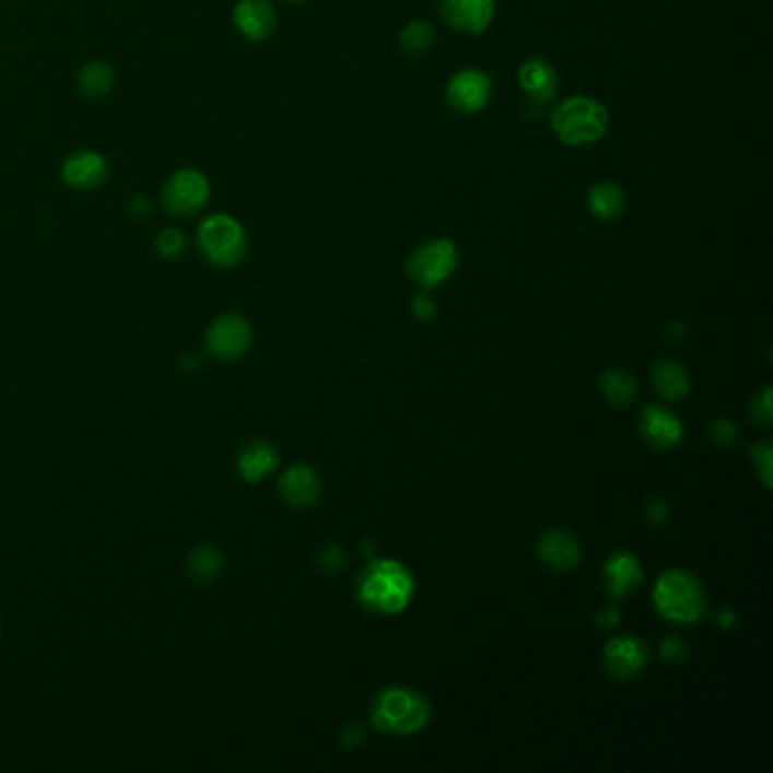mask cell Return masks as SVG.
I'll use <instances>...</instances> for the list:
<instances>
[{
	"label": "cell",
	"mask_w": 773,
	"mask_h": 773,
	"mask_svg": "<svg viewBox=\"0 0 773 773\" xmlns=\"http://www.w3.org/2000/svg\"><path fill=\"white\" fill-rule=\"evenodd\" d=\"M415 595V578L407 565L390 559H375L356 578V597L363 608L379 614H397Z\"/></svg>",
	"instance_id": "1"
},
{
	"label": "cell",
	"mask_w": 773,
	"mask_h": 773,
	"mask_svg": "<svg viewBox=\"0 0 773 773\" xmlns=\"http://www.w3.org/2000/svg\"><path fill=\"white\" fill-rule=\"evenodd\" d=\"M610 114L604 103L590 96H572L549 112V126L563 145L585 148L599 143L608 132Z\"/></svg>",
	"instance_id": "2"
},
{
	"label": "cell",
	"mask_w": 773,
	"mask_h": 773,
	"mask_svg": "<svg viewBox=\"0 0 773 773\" xmlns=\"http://www.w3.org/2000/svg\"><path fill=\"white\" fill-rule=\"evenodd\" d=\"M431 719V703L411 688L393 686L382 690L373 701V722L382 733L413 735Z\"/></svg>",
	"instance_id": "3"
},
{
	"label": "cell",
	"mask_w": 773,
	"mask_h": 773,
	"mask_svg": "<svg viewBox=\"0 0 773 773\" xmlns=\"http://www.w3.org/2000/svg\"><path fill=\"white\" fill-rule=\"evenodd\" d=\"M656 610L669 622L692 624L701 620L707 599L703 583L688 570H667L654 587Z\"/></svg>",
	"instance_id": "4"
},
{
	"label": "cell",
	"mask_w": 773,
	"mask_h": 773,
	"mask_svg": "<svg viewBox=\"0 0 773 773\" xmlns=\"http://www.w3.org/2000/svg\"><path fill=\"white\" fill-rule=\"evenodd\" d=\"M198 250L215 268H236L250 250L245 227L230 213H213L198 227Z\"/></svg>",
	"instance_id": "5"
},
{
	"label": "cell",
	"mask_w": 773,
	"mask_h": 773,
	"mask_svg": "<svg viewBox=\"0 0 773 773\" xmlns=\"http://www.w3.org/2000/svg\"><path fill=\"white\" fill-rule=\"evenodd\" d=\"M458 266V250L449 238H434L418 245L407 259V272L411 282L429 291L441 286L454 274Z\"/></svg>",
	"instance_id": "6"
},
{
	"label": "cell",
	"mask_w": 773,
	"mask_h": 773,
	"mask_svg": "<svg viewBox=\"0 0 773 773\" xmlns=\"http://www.w3.org/2000/svg\"><path fill=\"white\" fill-rule=\"evenodd\" d=\"M211 198L209 177L198 168L175 171L162 189V207L173 219H191L198 215Z\"/></svg>",
	"instance_id": "7"
},
{
	"label": "cell",
	"mask_w": 773,
	"mask_h": 773,
	"mask_svg": "<svg viewBox=\"0 0 773 773\" xmlns=\"http://www.w3.org/2000/svg\"><path fill=\"white\" fill-rule=\"evenodd\" d=\"M204 345L215 361H238L253 345V327L241 314H223L209 325Z\"/></svg>",
	"instance_id": "8"
},
{
	"label": "cell",
	"mask_w": 773,
	"mask_h": 773,
	"mask_svg": "<svg viewBox=\"0 0 773 773\" xmlns=\"http://www.w3.org/2000/svg\"><path fill=\"white\" fill-rule=\"evenodd\" d=\"M490 98L492 80L479 69L456 71L445 86V101L458 114H477L490 103Z\"/></svg>",
	"instance_id": "9"
},
{
	"label": "cell",
	"mask_w": 773,
	"mask_h": 773,
	"mask_svg": "<svg viewBox=\"0 0 773 773\" xmlns=\"http://www.w3.org/2000/svg\"><path fill=\"white\" fill-rule=\"evenodd\" d=\"M109 162L96 150H75L61 164V181L73 191H98L109 179Z\"/></svg>",
	"instance_id": "10"
},
{
	"label": "cell",
	"mask_w": 773,
	"mask_h": 773,
	"mask_svg": "<svg viewBox=\"0 0 773 773\" xmlns=\"http://www.w3.org/2000/svg\"><path fill=\"white\" fill-rule=\"evenodd\" d=\"M441 19L460 35H481L494 19V0H438Z\"/></svg>",
	"instance_id": "11"
},
{
	"label": "cell",
	"mask_w": 773,
	"mask_h": 773,
	"mask_svg": "<svg viewBox=\"0 0 773 773\" xmlns=\"http://www.w3.org/2000/svg\"><path fill=\"white\" fill-rule=\"evenodd\" d=\"M648 660L646 644L635 635H617L604 648L606 671L617 680L635 678Z\"/></svg>",
	"instance_id": "12"
},
{
	"label": "cell",
	"mask_w": 773,
	"mask_h": 773,
	"mask_svg": "<svg viewBox=\"0 0 773 773\" xmlns=\"http://www.w3.org/2000/svg\"><path fill=\"white\" fill-rule=\"evenodd\" d=\"M232 19L247 42H266L277 27V10L270 0H238Z\"/></svg>",
	"instance_id": "13"
},
{
	"label": "cell",
	"mask_w": 773,
	"mask_h": 773,
	"mask_svg": "<svg viewBox=\"0 0 773 773\" xmlns=\"http://www.w3.org/2000/svg\"><path fill=\"white\" fill-rule=\"evenodd\" d=\"M642 438L656 449H671L683 441V422L663 407H646L640 418Z\"/></svg>",
	"instance_id": "14"
},
{
	"label": "cell",
	"mask_w": 773,
	"mask_h": 773,
	"mask_svg": "<svg viewBox=\"0 0 773 773\" xmlns=\"http://www.w3.org/2000/svg\"><path fill=\"white\" fill-rule=\"evenodd\" d=\"M517 82L522 86L524 94H527L536 103H549L559 96V73H555L553 65L542 57H531L524 61L517 71Z\"/></svg>",
	"instance_id": "15"
},
{
	"label": "cell",
	"mask_w": 773,
	"mask_h": 773,
	"mask_svg": "<svg viewBox=\"0 0 773 773\" xmlns=\"http://www.w3.org/2000/svg\"><path fill=\"white\" fill-rule=\"evenodd\" d=\"M642 565L629 551H617L604 565V585L610 597L622 599L637 590L642 583Z\"/></svg>",
	"instance_id": "16"
},
{
	"label": "cell",
	"mask_w": 773,
	"mask_h": 773,
	"mask_svg": "<svg viewBox=\"0 0 773 773\" xmlns=\"http://www.w3.org/2000/svg\"><path fill=\"white\" fill-rule=\"evenodd\" d=\"M538 555L547 567L567 572L581 563V544L570 531L551 529L540 538Z\"/></svg>",
	"instance_id": "17"
},
{
	"label": "cell",
	"mask_w": 773,
	"mask_h": 773,
	"mask_svg": "<svg viewBox=\"0 0 773 773\" xmlns=\"http://www.w3.org/2000/svg\"><path fill=\"white\" fill-rule=\"evenodd\" d=\"M280 492L286 504L295 506V508H306L312 506L318 494H320V477L314 468L302 466H291L282 479H280Z\"/></svg>",
	"instance_id": "18"
},
{
	"label": "cell",
	"mask_w": 773,
	"mask_h": 773,
	"mask_svg": "<svg viewBox=\"0 0 773 773\" xmlns=\"http://www.w3.org/2000/svg\"><path fill=\"white\" fill-rule=\"evenodd\" d=\"M236 466L243 481L261 483L266 477H270L277 470V466H280V454H277V449L270 443L257 441L241 452Z\"/></svg>",
	"instance_id": "19"
},
{
	"label": "cell",
	"mask_w": 773,
	"mask_h": 773,
	"mask_svg": "<svg viewBox=\"0 0 773 773\" xmlns=\"http://www.w3.org/2000/svg\"><path fill=\"white\" fill-rule=\"evenodd\" d=\"M585 207L590 211L597 221H617L626 209V194L614 181H597L587 189Z\"/></svg>",
	"instance_id": "20"
},
{
	"label": "cell",
	"mask_w": 773,
	"mask_h": 773,
	"mask_svg": "<svg viewBox=\"0 0 773 773\" xmlns=\"http://www.w3.org/2000/svg\"><path fill=\"white\" fill-rule=\"evenodd\" d=\"M114 84H116V73L103 59L86 61V65L78 73V89H80V94L89 101H98V98L109 96Z\"/></svg>",
	"instance_id": "21"
},
{
	"label": "cell",
	"mask_w": 773,
	"mask_h": 773,
	"mask_svg": "<svg viewBox=\"0 0 773 773\" xmlns=\"http://www.w3.org/2000/svg\"><path fill=\"white\" fill-rule=\"evenodd\" d=\"M652 382L660 397L676 401L683 399L690 393V375L683 365L674 361H658L652 370Z\"/></svg>",
	"instance_id": "22"
},
{
	"label": "cell",
	"mask_w": 773,
	"mask_h": 773,
	"mask_svg": "<svg viewBox=\"0 0 773 773\" xmlns=\"http://www.w3.org/2000/svg\"><path fill=\"white\" fill-rule=\"evenodd\" d=\"M223 551L213 544H198L189 553V576L196 583H209L223 572Z\"/></svg>",
	"instance_id": "23"
},
{
	"label": "cell",
	"mask_w": 773,
	"mask_h": 773,
	"mask_svg": "<svg viewBox=\"0 0 773 773\" xmlns=\"http://www.w3.org/2000/svg\"><path fill=\"white\" fill-rule=\"evenodd\" d=\"M601 390L614 407H626L637 395V382L626 370H606L601 377Z\"/></svg>",
	"instance_id": "24"
},
{
	"label": "cell",
	"mask_w": 773,
	"mask_h": 773,
	"mask_svg": "<svg viewBox=\"0 0 773 773\" xmlns=\"http://www.w3.org/2000/svg\"><path fill=\"white\" fill-rule=\"evenodd\" d=\"M434 44H436V30L429 21H413L401 30L399 35V48L411 57L426 52Z\"/></svg>",
	"instance_id": "25"
},
{
	"label": "cell",
	"mask_w": 773,
	"mask_h": 773,
	"mask_svg": "<svg viewBox=\"0 0 773 773\" xmlns=\"http://www.w3.org/2000/svg\"><path fill=\"white\" fill-rule=\"evenodd\" d=\"M154 250H157L162 259L175 261L187 253V236H184L179 227H164L154 238Z\"/></svg>",
	"instance_id": "26"
},
{
	"label": "cell",
	"mask_w": 773,
	"mask_h": 773,
	"mask_svg": "<svg viewBox=\"0 0 773 773\" xmlns=\"http://www.w3.org/2000/svg\"><path fill=\"white\" fill-rule=\"evenodd\" d=\"M660 656L671 663V665H680V663H686L688 656H690V646L683 637H678V635H669L667 640H663L660 644Z\"/></svg>",
	"instance_id": "27"
},
{
	"label": "cell",
	"mask_w": 773,
	"mask_h": 773,
	"mask_svg": "<svg viewBox=\"0 0 773 773\" xmlns=\"http://www.w3.org/2000/svg\"><path fill=\"white\" fill-rule=\"evenodd\" d=\"M710 438H713L715 445L730 449L739 443V431L730 420H717L713 422V426H710Z\"/></svg>",
	"instance_id": "28"
},
{
	"label": "cell",
	"mask_w": 773,
	"mask_h": 773,
	"mask_svg": "<svg viewBox=\"0 0 773 773\" xmlns=\"http://www.w3.org/2000/svg\"><path fill=\"white\" fill-rule=\"evenodd\" d=\"M345 563H348V555H345V551L340 549L338 544H329V547H325V549L318 553V565H320V570H325L327 574L340 572V570L345 567Z\"/></svg>",
	"instance_id": "29"
},
{
	"label": "cell",
	"mask_w": 773,
	"mask_h": 773,
	"mask_svg": "<svg viewBox=\"0 0 773 773\" xmlns=\"http://www.w3.org/2000/svg\"><path fill=\"white\" fill-rule=\"evenodd\" d=\"M751 456L756 462V470L760 472L762 483L769 488L771 485V462H773V452H771V443H762V445H753L751 447Z\"/></svg>",
	"instance_id": "30"
},
{
	"label": "cell",
	"mask_w": 773,
	"mask_h": 773,
	"mask_svg": "<svg viewBox=\"0 0 773 773\" xmlns=\"http://www.w3.org/2000/svg\"><path fill=\"white\" fill-rule=\"evenodd\" d=\"M411 308H413L415 318H418V320H422V323L434 320V318H436V314H438V306H436V302L431 300L426 293L415 295V297H413V302H411Z\"/></svg>",
	"instance_id": "31"
},
{
	"label": "cell",
	"mask_w": 773,
	"mask_h": 773,
	"mask_svg": "<svg viewBox=\"0 0 773 773\" xmlns=\"http://www.w3.org/2000/svg\"><path fill=\"white\" fill-rule=\"evenodd\" d=\"M753 420L760 424H769L773 420V411H771V388H764L756 401H753Z\"/></svg>",
	"instance_id": "32"
},
{
	"label": "cell",
	"mask_w": 773,
	"mask_h": 773,
	"mask_svg": "<svg viewBox=\"0 0 773 773\" xmlns=\"http://www.w3.org/2000/svg\"><path fill=\"white\" fill-rule=\"evenodd\" d=\"M646 517L652 519L654 524H663V522H667V517H669V506H667V502L656 500V502L648 504V506H646Z\"/></svg>",
	"instance_id": "33"
},
{
	"label": "cell",
	"mask_w": 773,
	"mask_h": 773,
	"mask_svg": "<svg viewBox=\"0 0 773 773\" xmlns=\"http://www.w3.org/2000/svg\"><path fill=\"white\" fill-rule=\"evenodd\" d=\"M597 624H599V629H604V631L614 629L617 624H620V612H617V608H604V610L597 614Z\"/></svg>",
	"instance_id": "34"
},
{
	"label": "cell",
	"mask_w": 773,
	"mask_h": 773,
	"mask_svg": "<svg viewBox=\"0 0 773 773\" xmlns=\"http://www.w3.org/2000/svg\"><path fill=\"white\" fill-rule=\"evenodd\" d=\"M343 741H345L348 747L361 745V741H363V728H361V726H350V728L343 733Z\"/></svg>",
	"instance_id": "35"
},
{
	"label": "cell",
	"mask_w": 773,
	"mask_h": 773,
	"mask_svg": "<svg viewBox=\"0 0 773 773\" xmlns=\"http://www.w3.org/2000/svg\"><path fill=\"white\" fill-rule=\"evenodd\" d=\"M717 622L724 626V629H730L733 622H735V614L730 610H724L719 617H717Z\"/></svg>",
	"instance_id": "36"
},
{
	"label": "cell",
	"mask_w": 773,
	"mask_h": 773,
	"mask_svg": "<svg viewBox=\"0 0 773 773\" xmlns=\"http://www.w3.org/2000/svg\"><path fill=\"white\" fill-rule=\"evenodd\" d=\"M289 3H306V0H289Z\"/></svg>",
	"instance_id": "37"
}]
</instances>
